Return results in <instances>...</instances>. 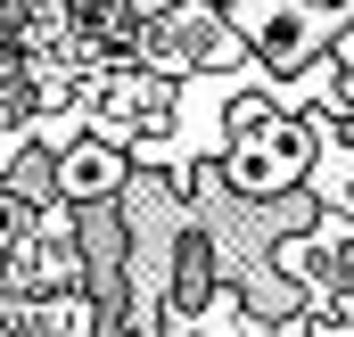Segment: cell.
<instances>
[{
  "mask_svg": "<svg viewBox=\"0 0 354 337\" xmlns=\"http://www.w3.org/2000/svg\"><path fill=\"white\" fill-rule=\"evenodd\" d=\"M223 157H231V181L248 189V198H280V189H297V173L313 157V132L297 124V115H280L272 99H231V115H223Z\"/></svg>",
  "mask_w": 354,
  "mask_h": 337,
  "instance_id": "obj_1",
  "label": "cell"
},
{
  "mask_svg": "<svg viewBox=\"0 0 354 337\" xmlns=\"http://www.w3.org/2000/svg\"><path fill=\"white\" fill-rule=\"evenodd\" d=\"M91 132H107L115 148H174L181 140V90L157 66H124L91 83Z\"/></svg>",
  "mask_w": 354,
  "mask_h": 337,
  "instance_id": "obj_2",
  "label": "cell"
},
{
  "mask_svg": "<svg viewBox=\"0 0 354 337\" xmlns=\"http://www.w3.org/2000/svg\"><path fill=\"white\" fill-rule=\"evenodd\" d=\"M231 41H239L231 17H214L206 0H165V8L140 25V50L157 58V75H198V66H214Z\"/></svg>",
  "mask_w": 354,
  "mask_h": 337,
  "instance_id": "obj_3",
  "label": "cell"
},
{
  "mask_svg": "<svg viewBox=\"0 0 354 337\" xmlns=\"http://www.w3.org/2000/svg\"><path fill=\"white\" fill-rule=\"evenodd\" d=\"M231 33L248 41V58L272 75H297L322 50V25L305 17V0H231Z\"/></svg>",
  "mask_w": 354,
  "mask_h": 337,
  "instance_id": "obj_4",
  "label": "cell"
},
{
  "mask_svg": "<svg viewBox=\"0 0 354 337\" xmlns=\"http://www.w3.org/2000/svg\"><path fill=\"white\" fill-rule=\"evenodd\" d=\"M50 189H58L66 206H99V198H115V189H124V148H115L107 132H75V140H58V148H50Z\"/></svg>",
  "mask_w": 354,
  "mask_h": 337,
  "instance_id": "obj_5",
  "label": "cell"
},
{
  "mask_svg": "<svg viewBox=\"0 0 354 337\" xmlns=\"http://www.w3.org/2000/svg\"><path fill=\"white\" fill-rule=\"evenodd\" d=\"M58 8L91 50H140V25H149L140 0H58Z\"/></svg>",
  "mask_w": 354,
  "mask_h": 337,
  "instance_id": "obj_6",
  "label": "cell"
},
{
  "mask_svg": "<svg viewBox=\"0 0 354 337\" xmlns=\"http://www.w3.org/2000/svg\"><path fill=\"white\" fill-rule=\"evenodd\" d=\"M305 17L330 33V25H346V17H354V0H305Z\"/></svg>",
  "mask_w": 354,
  "mask_h": 337,
  "instance_id": "obj_7",
  "label": "cell"
},
{
  "mask_svg": "<svg viewBox=\"0 0 354 337\" xmlns=\"http://www.w3.org/2000/svg\"><path fill=\"white\" fill-rule=\"evenodd\" d=\"M181 337H206V329H181Z\"/></svg>",
  "mask_w": 354,
  "mask_h": 337,
  "instance_id": "obj_8",
  "label": "cell"
}]
</instances>
